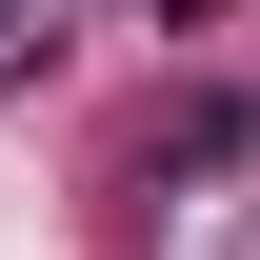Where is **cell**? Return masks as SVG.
Instances as JSON below:
<instances>
[{
  "label": "cell",
  "mask_w": 260,
  "mask_h": 260,
  "mask_svg": "<svg viewBox=\"0 0 260 260\" xmlns=\"http://www.w3.org/2000/svg\"><path fill=\"white\" fill-rule=\"evenodd\" d=\"M20 60H40V0H0V80H20Z\"/></svg>",
  "instance_id": "6da1fadb"
},
{
  "label": "cell",
  "mask_w": 260,
  "mask_h": 260,
  "mask_svg": "<svg viewBox=\"0 0 260 260\" xmlns=\"http://www.w3.org/2000/svg\"><path fill=\"white\" fill-rule=\"evenodd\" d=\"M140 20H220V0H140Z\"/></svg>",
  "instance_id": "7a4b0ae2"
}]
</instances>
